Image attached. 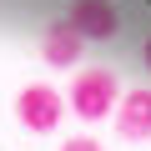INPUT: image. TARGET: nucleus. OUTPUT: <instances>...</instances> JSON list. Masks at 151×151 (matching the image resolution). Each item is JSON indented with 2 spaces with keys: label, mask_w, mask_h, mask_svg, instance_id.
<instances>
[{
  "label": "nucleus",
  "mask_w": 151,
  "mask_h": 151,
  "mask_svg": "<svg viewBox=\"0 0 151 151\" xmlns=\"http://www.w3.org/2000/svg\"><path fill=\"white\" fill-rule=\"evenodd\" d=\"M60 151H101V141L96 136H70V141H60Z\"/></svg>",
  "instance_id": "obj_6"
},
{
  "label": "nucleus",
  "mask_w": 151,
  "mask_h": 151,
  "mask_svg": "<svg viewBox=\"0 0 151 151\" xmlns=\"http://www.w3.org/2000/svg\"><path fill=\"white\" fill-rule=\"evenodd\" d=\"M116 101H121V86H116V76L106 65H91L70 81V111L81 121H106L116 111Z\"/></svg>",
  "instance_id": "obj_1"
},
{
  "label": "nucleus",
  "mask_w": 151,
  "mask_h": 151,
  "mask_svg": "<svg viewBox=\"0 0 151 151\" xmlns=\"http://www.w3.org/2000/svg\"><path fill=\"white\" fill-rule=\"evenodd\" d=\"M111 116H116V131H121L126 141H146V136H151V91H146V86H141V91H126Z\"/></svg>",
  "instance_id": "obj_4"
},
{
  "label": "nucleus",
  "mask_w": 151,
  "mask_h": 151,
  "mask_svg": "<svg viewBox=\"0 0 151 151\" xmlns=\"http://www.w3.org/2000/svg\"><path fill=\"white\" fill-rule=\"evenodd\" d=\"M141 60H146V70H151V40H146V45H141Z\"/></svg>",
  "instance_id": "obj_7"
},
{
  "label": "nucleus",
  "mask_w": 151,
  "mask_h": 151,
  "mask_svg": "<svg viewBox=\"0 0 151 151\" xmlns=\"http://www.w3.org/2000/svg\"><path fill=\"white\" fill-rule=\"evenodd\" d=\"M81 50H86V40L76 35L65 20H50L45 25V40H40V55L50 60V65H76L81 60Z\"/></svg>",
  "instance_id": "obj_5"
},
{
  "label": "nucleus",
  "mask_w": 151,
  "mask_h": 151,
  "mask_svg": "<svg viewBox=\"0 0 151 151\" xmlns=\"http://www.w3.org/2000/svg\"><path fill=\"white\" fill-rule=\"evenodd\" d=\"M15 116H20L25 131L50 136V131L60 126V116H65V101H60V91H50V86H25V91L15 96Z\"/></svg>",
  "instance_id": "obj_2"
},
{
  "label": "nucleus",
  "mask_w": 151,
  "mask_h": 151,
  "mask_svg": "<svg viewBox=\"0 0 151 151\" xmlns=\"http://www.w3.org/2000/svg\"><path fill=\"white\" fill-rule=\"evenodd\" d=\"M81 40H111L121 30V10L111 5V0H70L65 15H60Z\"/></svg>",
  "instance_id": "obj_3"
}]
</instances>
